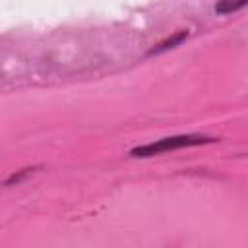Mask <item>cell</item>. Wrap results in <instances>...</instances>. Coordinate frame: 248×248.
<instances>
[{"mask_svg": "<svg viewBox=\"0 0 248 248\" xmlns=\"http://www.w3.org/2000/svg\"><path fill=\"white\" fill-rule=\"evenodd\" d=\"M246 4H248V0H219L215 6V12L217 14H232L240 8H244Z\"/></svg>", "mask_w": 248, "mask_h": 248, "instance_id": "7a4b0ae2", "label": "cell"}, {"mask_svg": "<svg viewBox=\"0 0 248 248\" xmlns=\"http://www.w3.org/2000/svg\"><path fill=\"white\" fill-rule=\"evenodd\" d=\"M186 31H180V33H176L174 37H170V39H167L165 43H161V45H157L153 50H149V54H155V52H163V50H167V48H172L174 45H178L180 41H184L186 39Z\"/></svg>", "mask_w": 248, "mask_h": 248, "instance_id": "3957f363", "label": "cell"}, {"mask_svg": "<svg viewBox=\"0 0 248 248\" xmlns=\"http://www.w3.org/2000/svg\"><path fill=\"white\" fill-rule=\"evenodd\" d=\"M215 141L213 138H203V136H174V138H165L159 140L155 143L149 145H141L132 149L134 157H151L163 151H172V149H180V147H190V145H202V143H209Z\"/></svg>", "mask_w": 248, "mask_h": 248, "instance_id": "6da1fadb", "label": "cell"}]
</instances>
